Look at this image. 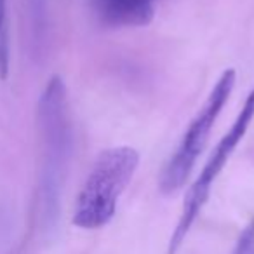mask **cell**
I'll list each match as a JSON object with an SVG mask.
<instances>
[{
	"instance_id": "6",
	"label": "cell",
	"mask_w": 254,
	"mask_h": 254,
	"mask_svg": "<svg viewBox=\"0 0 254 254\" xmlns=\"http://www.w3.org/2000/svg\"><path fill=\"white\" fill-rule=\"evenodd\" d=\"M30 46L33 56H42L49 42V0H25Z\"/></svg>"
},
{
	"instance_id": "4",
	"label": "cell",
	"mask_w": 254,
	"mask_h": 254,
	"mask_svg": "<svg viewBox=\"0 0 254 254\" xmlns=\"http://www.w3.org/2000/svg\"><path fill=\"white\" fill-rule=\"evenodd\" d=\"M253 119H254V87L251 89V92L247 94L246 101H244L239 115L233 120L232 127H230L228 131L223 134V138L219 139L216 148L212 150V153L209 155L205 166L202 167L200 174H198L197 180L191 185V188L188 190L187 197H185V202H183L180 219H178V225H176V228H174L173 235H171L167 254H176L178 251H180L181 244L185 242V239H187V235L190 233L193 223L197 221L198 214H200V211L204 209L209 195H211L212 185L218 180L219 174L223 173L225 166L228 164V159L232 157V153L235 152L239 143L244 139L246 132L249 131V126H251V122H253Z\"/></svg>"
},
{
	"instance_id": "5",
	"label": "cell",
	"mask_w": 254,
	"mask_h": 254,
	"mask_svg": "<svg viewBox=\"0 0 254 254\" xmlns=\"http://www.w3.org/2000/svg\"><path fill=\"white\" fill-rule=\"evenodd\" d=\"M92 9L110 26H146L155 16L150 0H91Z\"/></svg>"
},
{
	"instance_id": "1",
	"label": "cell",
	"mask_w": 254,
	"mask_h": 254,
	"mask_svg": "<svg viewBox=\"0 0 254 254\" xmlns=\"http://www.w3.org/2000/svg\"><path fill=\"white\" fill-rule=\"evenodd\" d=\"M37 129L40 139V190L47 211L60 204L64 178L73 155V120L64 80L53 75L37 105Z\"/></svg>"
},
{
	"instance_id": "8",
	"label": "cell",
	"mask_w": 254,
	"mask_h": 254,
	"mask_svg": "<svg viewBox=\"0 0 254 254\" xmlns=\"http://www.w3.org/2000/svg\"><path fill=\"white\" fill-rule=\"evenodd\" d=\"M232 254H254V219L242 232Z\"/></svg>"
},
{
	"instance_id": "3",
	"label": "cell",
	"mask_w": 254,
	"mask_h": 254,
	"mask_svg": "<svg viewBox=\"0 0 254 254\" xmlns=\"http://www.w3.org/2000/svg\"><path fill=\"white\" fill-rule=\"evenodd\" d=\"M235 70L228 68L219 75L216 84L212 85L204 105L198 108L188 129L185 131L178 148L174 150L171 159L164 166L159 180V188L164 195H171L185 187L191 171H193L195 162H197V159L207 145L216 120L219 119L226 101L230 99L233 89H235Z\"/></svg>"
},
{
	"instance_id": "2",
	"label": "cell",
	"mask_w": 254,
	"mask_h": 254,
	"mask_svg": "<svg viewBox=\"0 0 254 254\" xmlns=\"http://www.w3.org/2000/svg\"><path fill=\"white\" fill-rule=\"evenodd\" d=\"M138 166L139 153L132 146L103 150L78 191L73 225L84 230H98L108 225Z\"/></svg>"
},
{
	"instance_id": "7",
	"label": "cell",
	"mask_w": 254,
	"mask_h": 254,
	"mask_svg": "<svg viewBox=\"0 0 254 254\" xmlns=\"http://www.w3.org/2000/svg\"><path fill=\"white\" fill-rule=\"evenodd\" d=\"M11 64V42H9L7 0H0V78L5 80Z\"/></svg>"
}]
</instances>
